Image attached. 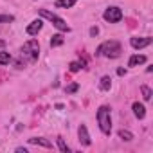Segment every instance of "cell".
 <instances>
[{
  "label": "cell",
  "instance_id": "1",
  "mask_svg": "<svg viewBox=\"0 0 153 153\" xmlns=\"http://www.w3.org/2000/svg\"><path fill=\"white\" fill-rule=\"evenodd\" d=\"M121 43L115 42V40H108L105 43H101L96 51V56H105V58H119L121 56Z\"/></svg>",
  "mask_w": 153,
  "mask_h": 153
},
{
  "label": "cell",
  "instance_id": "2",
  "mask_svg": "<svg viewBox=\"0 0 153 153\" xmlns=\"http://www.w3.org/2000/svg\"><path fill=\"white\" fill-rule=\"evenodd\" d=\"M97 123H99V128L105 135H110L112 131V115H110V106L103 105L99 106L97 110Z\"/></svg>",
  "mask_w": 153,
  "mask_h": 153
},
{
  "label": "cell",
  "instance_id": "3",
  "mask_svg": "<svg viewBox=\"0 0 153 153\" xmlns=\"http://www.w3.org/2000/svg\"><path fill=\"white\" fill-rule=\"evenodd\" d=\"M40 56V43L36 40H29L22 47V58L27 61H36Z\"/></svg>",
  "mask_w": 153,
  "mask_h": 153
},
{
  "label": "cell",
  "instance_id": "4",
  "mask_svg": "<svg viewBox=\"0 0 153 153\" xmlns=\"http://www.w3.org/2000/svg\"><path fill=\"white\" fill-rule=\"evenodd\" d=\"M40 16H43V18L51 20V22H52V25H54L56 29L63 31V33H68V31H70V27L67 25V22H65L63 18H59L58 15H54V13H51V11H47V9H40Z\"/></svg>",
  "mask_w": 153,
  "mask_h": 153
},
{
  "label": "cell",
  "instance_id": "5",
  "mask_svg": "<svg viewBox=\"0 0 153 153\" xmlns=\"http://www.w3.org/2000/svg\"><path fill=\"white\" fill-rule=\"evenodd\" d=\"M103 18H105L108 24H117V22H121V20H123V11H121L119 7L112 6V7H108V9L105 11Z\"/></svg>",
  "mask_w": 153,
  "mask_h": 153
},
{
  "label": "cell",
  "instance_id": "6",
  "mask_svg": "<svg viewBox=\"0 0 153 153\" xmlns=\"http://www.w3.org/2000/svg\"><path fill=\"white\" fill-rule=\"evenodd\" d=\"M130 45L133 47V49H144V47H148V45H151V38L149 36H133L131 40H130Z\"/></svg>",
  "mask_w": 153,
  "mask_h": 153
},
{
  "label": "cell",
  "instance_id": "7",
  "mask_svg": "<svg viewBox=\"0 0 153 153\" xmlns=\"http://www.w3.org/2000/svg\"><path fill=\"white\" fill-rule=\"evenodd\" d=\"M42 27H43V22L38 18V20H33L29 25H27V34L29 36H36L40 31H42Z\"/></svg>",
  "mask_w": 153,
  "mask_h": 153
},
{
  "label": "cell",
  "instance_id": "8",
  "mask_svg": "<svg viewBox=\"0 0 153 153\" xmlns=\"http://www.w3.org/2000/svg\"><path fill=\"white\" fill-rule=\"evenodd\" d=\"M78 135H79V142H81V146H90V135H88V130H87V126L85 124H81L79 126V130H78Z\"/></svg>",
  "mask_w": 153,
  "mask_h": 153
},
{
  "label": "cell",
  "instance_id": "9",
  "mask_svg": "<svg viewBox=\"0 0 153 153\" xmlns=\"http://www.w3.org/2000/svg\"><path fill=\"white\" fill-rule=\"evenodd\" d=\"M131 110H133V114H135L137 119H144V117H146V108H144V105L133 103V105H131Z\"/></svg>",
  "mask_w": 153,
  "mask_h": 153
},
{
  "label": "cell",
  "instance_id": "10",
  "mask_svg": "<svg viewBox=\"0 0 153 153\" xmlns=\"http://www.w3.org/2000/svg\"><path fill=\"white\" fill-rule=\"evenodd\" d=\"M29 144L42 146V148H52L51 140H47V139H43V137H33V139H29Z\"/></svg>",
  "mask_w": 153,
  "mask_h": 153
},
{
  "label": "cell",
  "instance_id": "11",
  "mask_svg": "<svg viewBox=\"0 0 153 153\" xmlns=\"http://www.w3.org/2000/svg\"><path fill=\"white\" fill-rule=\"evenodd\" d=\"M142 63H146V56H142V54H133V56L130 58V61H128V67H137V65H142Z\"/></svg>",
  "mask_w": 153,
  "mask_h": 153
},
{
  "label": "cell",
  "instance_id": "12",
  "mask_svg": "<svg viewBox=\"0 0 153 153\" xmlns=\"http://www.w3.org/2000/svg\"><path fill=\"white\" fill-rule=\"evenodd\" d=\"M112 87V79H110V76H103L101 81H99V88L101 90H110Z\"/></svg>",
  "mask_w": 153,
  "mask_h": 153
},
{
  "label": "cell",
  "instance_id": "13",
  "mask_svg": "<svg viewBox=\"0 0 153 153\" xmlns=\"http://www.w3.org/2000/svg\"><path fill=\"white\" fill-rule=\"evenodd\" d=\"M76 4V0H56V7H63V9H68Z\"/></svg>",
  "mask_w": 153,
  "mask_h": 153
},
{
  "label": "cell",
  "instance_id": "14",
  "mask_svg": "<svg viewBox=\"0 0 153 153\" xmlns=\"http://www.w3.org/2000/svg\"><path fill=\"white\" fill-rule=\"evenodd\" d=\"M63 36L61 34H54L52 38H51V47H59V45H63Z\"/></svg>",
  "mask_w": 153,
  "mask_h": 153
},
{
  "label": "cell",
  "instance_id": "15",
  "mask_svg": "<svg viewBox=\"0 0 153 153\" xmlns=\"http://www.w3.org/2000/svg\"><path fill=\"white\" fill-rule=\"evenodd\" d=\"M117 135H119V139H123V140H133V133L128 131V130H119Z\"/></svg>",
  "mask_w": 153,
  "mask_h": 153
},
{
  "label": "cell",
  "instance_id": "16",
  "mask_svg": "<svg viewBox=\"0 0 153 153\" xmlns=\"http://www.w3.org/2000/svg\"><path fill=\"white\" fill-rule=\"evenodd\" d=\"M11 61H13V58L9 52H0V65H9Z\"/></svg>",
  "mask_w": 153,
  "mask_h": 153
},
{
  "label": "cell",
  "instance_id": "17",
  "mask_svg": "<svg viewBox=\"0 0 153 153\" xmlns=\"http://www.w3.org/2000/svg\"><path fill=\"white\" fill-rule=\"evenodd\" d=\"M85 67V61H72L70 65H68V70L70 72H78L79 68H83Z\"/></svg>",
  "mask_w": 153,
  "mask_h": 153
},
{
  "label": "cell",
  "instance_id": "18",
  "mask_svg": "<svg viewBox=\"0 0 153 153\" xmlns=\"http://www.w3.org/2000/svg\"><path fill=\"white\" fill-rule=\"evenodd\" d=\"M140 92H142V97H144V101H149V99H151V96H153L151 88H149V87H146V85H142V87H140Z\"/></svg>",
  "mask_w": 153,
  "mask_h": 153
},
{
  "label": "cell",
  "instance_id": "19",
  "mask_svg": "<svg viewBox=\"0 0 153 153\" xmlns=\"http://www.w3.org/2000/svg\"><path fill=\"white\" fill-rule=\"evenodd\" d=\"M56 140H58V148H59V151H61V153H68V151H70V148L65 144V140H63L61 137H58Z\"/></svg>",
  "mask_w": 153,
  "mask_h": 153
},
{
  "label": "cell",
  "instance_id": "20",
  "mask_svg": "<svg viewBox=\"0 0 153 153\" xmlns=\"http://www.w3.org/2000/svg\"><path fill=\"white\" fill-rule=\"evenodd\" d=\"M9 22H15V16H11V15H0V24H9Z\"/></svg>",
  "mask_w": 153,
  "mask_h": 153
},
{
  "label": "cell",
  "instance_id": "21",
  "mask_svg": "<svg viewBox=\"0 0 153 153\" xmlns=\"http://www.w3.org/2000/svg\"><path fill=\"white\" fill-rule=\"evenodd\" d=\"M78 88H79V85H78V83H72V85H68V87L65 88V92H67V94H72V92H76Z\"/></svg>",
  "mask_w": 153,
  "mask_h": 153
},
{
  "label": "cell",
  "instance_id": "22",
  "mask_svg": "<svg viewBox=\"0 0 153 153\" xmlns=\"http://www.w3.org/2000/svg\"><path fill=\"white\" fill-rule=\"evenodd\" d=\"M97 34H99V29L97 27H92L90 29V36H97Z\"/></svg>",
  "mask_w": 153,
  "mask_h": 153
},
{
  "label": "cell",
  "instance_id": "23",
  "mask_svg": "<svg viewBox=\"0 0 153 153\" xmlns=\"http://www.w3.org/2000/svg\"><path fill=\"white\" fill-rule=\"evenodd\" d=\"M117 74H119V76H124V74H126V70H124V68H117Z\"/></svg>",
  "mask_w": 153,
  "mask_h": 153
},
{
  "label": "cell",
  "instance_id": "24",
  "mask_svg": "<svg viewBox=\"0 0 153 153\" xmlns=\"http://www.w3.org/2000/svg\"><path fill=\"white\" fill-rule=\"evenodd\" d=\"M16 151H18V153H27V149H25V148H16Z\"/></svg>",
  "mask_w": 153,
  "mask_h": 153
},
{
  "label": "cell",
  "instance_id": "25",
  "mask_svg": "<svg viewBox=\"0 0 153 153\" xmlns=\"http://www.w3.org/2000/svg\"><path fill=\"white\" fill-rule=\"evenodd\" d=\"M4 45H6V42H4V40H0V47H4Z\"/></svg>",
  "mask_w": 153,
  "mask_h": 153
}]
</instances>
